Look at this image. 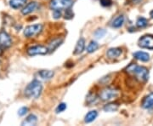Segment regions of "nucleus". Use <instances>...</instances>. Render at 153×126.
<instances>
[{
  "label": "nucleus",
  "mask_w": 153,
  "mask_h": 126,
  "mask_svg": "<svg viewBox=\"0 0 153 126\" xmlns=\"http://www.w3.org/2000/svg\"><path fill=\"white\" fill-rule=\"evenodd\" d=\"M27 112H28V108H26V107L21 108L18 111V115L19 116H24V115L27 113Z\"/></svg>",
  "instance_id": "nucleus-25"
},
{
  "label": "nucleus",
  "mask_w": 153,
  "mask_h": 126,
  "mask_svg": "<svg viewBox=\"0 0 153 126\" xmlns=\"http://www.w3.org/2000/svg\"><path fill=\"white\" fill-rule=\"evenodd\" d=\"M66 11H65V19H71L73 17V13L71 12V10H70V8L69 9H67V10H65Z\"/></svg>",
  "instance_id": "nucleus-27"
},
{
  "label": "nucleus",
  "mask_w": 153,
  "mask_h": 126,
  "mask_svg": "<svg viewBox=\"0 0 153 126\" xmlns=\"http://www.w3.org/2000/svg\"><path fill=\"white\" fill-rule=\"evenodd\" d=\"M43 30V26L41 24L30 25L26 27L24 30V36L26 38H32L38 35Z\"/></svg>",
  "instance_id": "nucleus-5"
},
{
  "label": "nucleus",
  "mask_w": 153,
  "mask_h": 126,
  "mask_svg": "<svg viewBox=\"0 0 153 126\" xmlns=\"http://www.w3.org/2000/svg\"><path fill=\"white\" fill-rule=\"evenodd\" d=\"M27 0H10V5L11 8L17 10V9H21V7L26 5Z\"/></svg>",
  "instance_id": "nucleus-16"
},
{
  "label": "nucleus",
  "mask_w": 153,
  "mask_h": 126,
  "mask_svg": "<svg viewBox=\"0 0 153 126\" xmlns=\"http://www.w3.org/2000/svg\"><path fill=\"white\" fill-rule=\"evenodd\" d=\"M148 25V20L145 17H140L136 21V26L139 28H144Z\"/></svg>",
  "instance_id": "nucleus-22"
},
{
  "label": "nucleus",
  "mask_w": 153,
  "mask_h": 126,
  "mask_svg": "<svg viewBox=\"0 0 153 126\" xmlns=\"http://www.w3.org/2000/svg\"><path fill=\"white\" fill-rule=\"evenodd\" d=\"M98 116V113L97 111H89L88 113L85 115V118H84V121L85 123H91L93 122Z\"/></svg>",
  "instance_id": "nucleus-17"
},
{
  "label": "nucleus",
  "mask_w": 153,
  "mask_h": 126,
  "mask_svg": "<svg viewBox=\"0 0 153 126\" xmlns=\"http://www.w3.org/2000/svg\"><path fill=\"white\" fill-rule=\"evenodd\" d=\"M38 122V118L34 114H30L21 123V125H34Z\"/></svg>",
  "instance_id": "nucleus-15"
},
{
  "label": "nucleus",
  "mask_w": 153,
  "mask_h": 126,
  "mask_svg": "<svg viewBox=\"0 0 153 126\" xmlns=\"http://www.w3.org/2000/svg\"><path fill=\"white\" fill-rule=\"evenodd\" d=\"M12 44V39L10 36L4 32H0V47L4 49L10 48Z\"/></svg>",
  "instance_id": "nucleus-8"
},
{
  "label": "nucleus",
  "mask_w": 153,
  "mask_h": 126,
  "mask_svg": "<svg viewBox=\"0 0 153 126\" xmlns=\"http://www.w3.org/2000/svg\"><path fill=\"white\" fill-rule=\"evenodd\" d=\"M85 49V39L83 38H80L76 43V47L74 49V55H79L82 53Z\"/></svg>",
  "instance_id": "nucleus-13"
},
{
  "label": "nucleus",
  "mask_w": 153,
  "mask_h": 126,
  "mask_svg": "<svg viewBox=\"0 0 153 126\" xmlns=\"http://www.w3.org/2000/svg\"><path fill=\"white\" fill-rule=\"evenodd\" d=\"M1 53H2V49H1V48H0V55H1Z\"/></svg>",
  "instance_id": "nucleus-30"
},
{
  "label": "nucleus",
  "mask_w": 153,
  "mask_h": 126,
  "mask_svg": "<svg viewBox=\"0 0 153 126\" xmlns=\"http://www.w3.org/2000/svg\"><path fill=\"white\" fill-rule=\"evenodd\" d=\"M142 108L145 109H152L153 108V92L150 93L146 96L142 102Z\"/></svg>",
  "instance_id": "nucleus-9"
},
{
  "label": "nucleus",
  "mask_w": 153,
  "mask_h": 126,
  "mask_svg": "<svg viewBox=\"0 0 153 126\" xmlns=\"http://www.w3.org/2000/svg\"><path fill=\"white\" fill-rule=\"evenodd\" d=\"M38 75L41 77L43 79H50L54 77V72L50 70H41L38 72Z\"/></svg>",
  "instance_id": "nucleus-19"
},
{
  "label": "nucleus",
  "mask_w": 153,
  "mask_h": 126,
  "mask_svg": "<svg viewBox=\"0 0 153 126\" xmlns=\"http://www.w3.org/2000/svg\"><path fill=\"white\" fill-rule=\"evenodd\" d=\"M65 109H66V104L65 103H60L59 104V106L56 108V113H62L64 112Z\"/></svg>",
  "instance_id": "nucleus-24"
},
{
  "label": "nucleus",
  "mask_w": 153,
  "mask_h": 126,
  "mask_svg": "<svg viewBox=\"0 0 153 126\" xmlns=\"http://www.w3.org/2000/svg\"><path fill=\"white\" fill-rule=\"evenodd\" d=\"M134 57L137 60L143 61V62H147L150 60V55L146 52H143V51H138L134 53Z\"/></svg>",
  "instance_id": "nucleus-14"
},
{
  "label": "nucleus",
  "mask_w": 153,
  "mask_h": 126,
  "mask_svg": "<svg viewBox=\"0 0 153 126\" xmlns=\"http://www.w3.org/2000/svg\"><path fill=\"white\" fill-rule=\"evenodd\" d=\"M122 54V49L119 48L109 49L106 52V55L110 59H116Z\"/></svg>",
  "instance_id": "nucleus-11"
},
{
  "label": "nucleus",
  "mask_w": 153,
  "mask_h": 126,
  "mask_svg": "<svg viewBox=\"0 0 153 126\" xmlns=\"http://www.w3.org/2000/svg\"><path fill=\"white\" fill-rule=\"evenodd\" d=\"M42 90H43V85L41 82L37 79H34L26 87L25 96L28 98L37 99L41 95Z\"/></svg>",
  "instance_id": "nucleus-2"
},
{
  "label": "nucleus",
  "mask_w": 153,
  "mask_h": 126,
  "mask_svg": "<svg viewBox=\"0 0 153 126\" xmlns=\"http://www.w3.org/2000/svg\"><path fill=\"white\" fill-rule=\"evenodd\" d=\"M150 15L152 16V18H153V10H152V11H151V13H150Z\"/></svg>",
  "instance_id": "nucleus-29"
},
{
  "label": "nucleus",
  "mask_w": 153,
  "mask_h": 126,
  "mask_svg": "<svg viewBox=\"0 0 153 126\" xmlns=\"http://www.w3.org/2000/svg\"><path fill=\"white\" fill-rule=\"evenodd\" d=\"M62 42H63V38H56L53 39L51 42L49 43V47H48L49 52H53L55 49L58 48L60 45L62 43Z\"/></svg>",
  "instance_id": "nucleus-12"
},
{
  "label": "nucleus",
  "mask_w": 153,
  "mask_h": 126,
  "mask_svg": "<svg viewBox=\"0 0 153 126\" xmlns=\"http://www.w3.org/2000/svg\"><path fill=\"white\" fill-rule=\"evenodd\" d=\"M119 95V90L113 88H106L100 91V98L104 102H110L114 99H117Z\"/></svg>",
  "instance_id": "nucleus-3"
},
{
  "label": "nucleus",
  "mask_w": 153,
  "mask_h": 126,
  "mask_svg": "<svg viewBox=\"0 0 153 126\" xmlns=\"http://www.w3.org/2000/svg\"><path fill=\"white\" fill-rule=\"evenodd\" d=\"M37 7H38V3H37V2H35V1L31 2V3L27 4L26 6L24 7L23 10H21V13H22L23 15H29V14L32 13L36 9H37Z\"/></svg>",
  "instance_id": "nucleus-10"
},
{
  "label": "nucleus",
  "mask_w": 153,
  "mask_h": 126,
  "mask_svg": "<svg viewBox=\"0 0 153 126\" xmlns=\"http://www.w3.org/2000/svg\"><path fill=\"white\" fill-rule=\"evenodd\" d=\"M126 72L134 76L140 82H146L149 78V70L145 66L130 64L126 68Z\"/></svg>",
  "instance_id": "nucleus-1"
},
{
  "label": "nucleus",
  "mask_w": 153,
  "mask_h": 126,
  "mask_svg": "<svg viewBox=\"0 0 153 126\" xmlns=\"http://www.w3.org/2000/svg\"><path fill=\"white\" fill-rule=\"evenodd\" d=\"M139 46L144 49H153V36L145 35L141 37L139 40Z\"/></svg>",
  "instance_id": "nucleus-7"
},
{
  "label": "nucleus",
  "mask_w": 153,
  "mask_h": 126,
  "mask_svg": "<svg viewBox=\"0 0 153 126\" xmlns=\"http://www.w3.org/2000/svg\"><path fill=\"white\" fill-rule=\"evenodd\" d=\"M100 4L104 7H109L112 4V0H100Z\"/></svg>",
  "instance_id": "nucleus-26"
},
{
  "label": "nucleus",
  "mask_w": 153,
  "mask_h": 126,
  "mask_svg": "<svg viewBox=\"0 0 153 126\" xmlns=\"http://www.w3.org/2000/svg\"><path fill=\"white\" fill-rule=\"evenodd\" d=\"M99 48V44L98 43L95 41H91L88 43V47H87V52L88 53H94V51H96Z\"/></svg>",
  "instance_id": "nucleus-21"
},
{
  "label": "nucleus",
  "mask_w": 153,
  "mask_h": 126,
  "mask_svg": "<svg viewBox=\"0 0 153 126\" xmlns=\"http://www.w3.org/2000/svg\"><path fill=\"white\" fill-rule=\"evenodd\" d=\"M124 23V15H118L117 18L112 21V27L114 28H119L121 27Z\"/></svg>",
  "instance_id": "nucleus-18"
},
{
  "label": "nucleus",
  "mask_w": 153,
  "mask_h": 126,
  "mask_svg": "<svg viewBox=\"0 0 153 126\" xmlns=\"http://www.w3.org/2000/svg\"><path fill=\"white\" fill-rule=\"evenodd\" d=\"M61 16V12L60 10H54V14H53V17L54 19H59L60 18Z\"/></svg>",
  "instance_id": "nucleus-28"
},
{
  "label": "nucleus",
  "mask_w": 153,
  "mask_h": 126,
  "mask_svg": "<svg viewBox=\"0 0 153 126\" xmlns=\"http://www.w3.org/2000/svg\"><path fill=\"white\" fill-rule=\"evenodd\" d=\"M72 5L71 0H52L49 4V7L52 10H67Z\"/></svg>",
  "instance_id": "nucleus-4"
},
{
  "label": "nucleus",
  "mask_w": 153,
  "mask_h": 126,
  "mask_svg": "<svg viewBox=\"0 0 153 126\" xmlns=\"http://www.w3.org/2000/svg\"><path fill=\"white\" fill-rule=\"evenodd\" d=\"M106 33V32L105 29H98L96 30V32H94V36L96 38H101L105 36V34Z\"/></svg>",
  "instance_id": "nucleus-23"
},
{
  "label": "nucleus",
  "mask_w": 153,
  "mask_h": 126,
  "mask_svg": "<svg viewBox=\"0 0 153 126\" xmlns=\"http://www.w3.org/2000/svg\"><path fill=\"white\" fill-rule=\"evenodd\" d=\"M119 108V105L118 103H109L105 105V107L103 108V110L105 112H108V113H112V112H116Z\"/></svg>",
  "instance_id": "nucleus-20"
},
{
  "label": "nucleus",
  "mask_w": 153,
  "mask_h": 126,
  "mask_svg": "<svg viewBox=\"0 0 153 126\" xmlns=\"http://www.w3.org/2000/svg\"><path fill=\"white\" fill-rule=\"evenodd\" d=\"M48 52H49V49L43 45H34V46L28 48L26 50V53L30 56H34L38 55H43L47 54Z\"/></svg>",
  "instance_id": "nucleus-6"
}]
</instances>
